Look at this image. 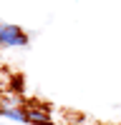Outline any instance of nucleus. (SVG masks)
Segmentation results:
<instances>
[{"mask_svg":"<svg viewBox=\"0 0 121 125\" xmlns=\"http://www.w3.org/2000/svg\"><path fill=\"white\" fill-rule=\"evenodd\" d=\"M28 33L18 25L10 23H0V45L3 48H25L28 45Z\"/></svg>","mask_w":121,"mask_h":125,"instance_id":"1","label":"nucleus"},{"mask_svg":"<svg viewBox=\"0 0 121 125\" xmlns=\"http://www.w3.org/2000/svg\"><path fill=\"white\" fill-rule=\"evenodd\" d=\"M28 123L30 125H48L50 123V108L48 105H38V103H30L28 105Z\"/></svg>","mask_w":121,"mask_h":125,"instance_id":"2","label":"nucleus"},{"mask_svg":"<svg viewBox=\"0 0 121 125\" xmlns=\"http://www.w3.org/2000/svg\"><path fill=\"white\" fill-rule=\"evenodd\" d=\"M0 108H28V103L23 100V95H20V93L0 90Z\"/></svg>","mask_w":121,"mask_h":125,"instance_id":"3","label":"nucleus"},{"mask_svg":"<svg viewBox=\"0 0 121 125\" xmlns=\"http://www.w3.org/2000/svg\"><path fill=\"white\" fill-rule=\"evenodd\" d=\"M0 115L13 123H28V108H0Z\"/></svg>","mask_w":121,"mask_h":125,"instance_id":"4","label":"nucleus"},{"mask_svg":"<svg viewBox=\"0 0 121 125\" xmlns=\"http://www.w3.org/2000/svg\"><path fill=\"white\" fill-rule=\"evenodd\" d=\"M8 88L13 90V93H20V95H23V88H25V80H23V75H10V80H8Z\"/></svg>","mask_w":121,"mask_h":125,"instance_id":"5","label":"nucleus"},{"mask_svg":"<svg viewBox=\"0 0 121 125\" xmlns=\"http://www.w3.org/2000/svg\"><path fill=\"white\" fill-rule=\"evenodd\" d=\"M48 125H56V123H53V120H50V123H48Z\"/></svg>","mask_w":121,"mask_h":125,"instance_id":"6","label":"nucleus"}]
</instances>
